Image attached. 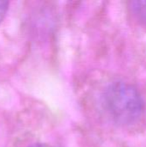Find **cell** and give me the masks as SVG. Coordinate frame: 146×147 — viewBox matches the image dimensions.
<instances>
[{"label": "cell", "instance_id": "cell-4", "mask_svg": "<svg viewBox=\"0 0 146 147\" xmlns=\"http://www.w3.org/2000/svg\"><path fill=\"white\" fill-rule=\"evenodd\" d=\"M29 147H53V146H49V145H47V144H34V145H33V146H29Z\"/></svg>", "mask_w": 146, "mask_h": 147}, {"label": "cell", "instance_id": "cell-1", "mask_svg": "<svg viewBox=\"0 0 146 147\" xmlns=\"http://www.w3.org/2000/svg\"><path fill=\"white\" fill-rule=\"evenodd\" d=\"M104 106L112 120L120 125L136 122L144 112V101L139 90L124 82L111 84L103 96Z\"/></svg>", "mask_w": 146, "mask_h": 147}, {"label": "cell", "instance_id": "cell-2", "mask_svg": "<svg viewBox=\"0 0 146 147\" xmlns=\"http://www.w3.org/2000/svg\"><path fill=\"white\" fill-rule=\"evenodd\" d=\"M131 10L140 22L146 24V1L132 2Z\"/></svg>", "mask_w": 146, "mask_h": 147}, {"label": "cell", "instance_id": "cell-3", "mask_svg": "<svg viewBox=\"0 0 146 147\" xmlns=\"http://www.w3.org/2000/svg\"><path fill=\"white\" fill-rule=\"evenodd\" d=\"M8 6H9V2L0 0V22L4 17L5 13L8 9Z\"/></svg>", "mask_w": 146, "mask_h": 147}]
</instances>
